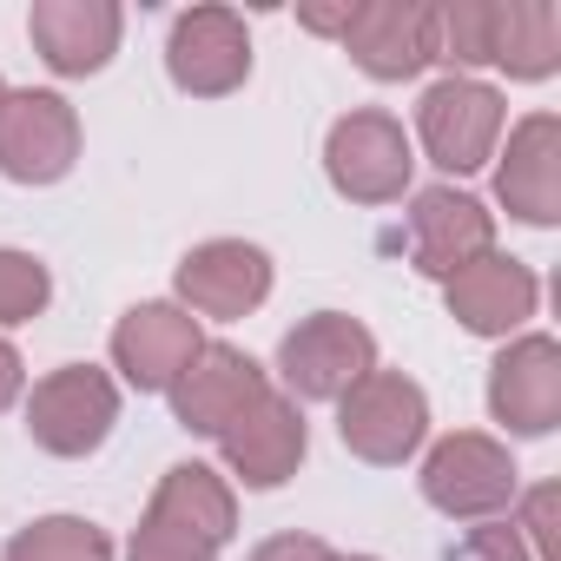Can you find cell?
Wrapping results in <instances>:
<instances>
[{
  "mask_svg": "<svg viewBox=\"0 0 561 561\" xmlns=\"http://www.w3.org/2000/svg\"><path fill=\"white\" fill-rule=\"evenodd\" d=\"M231 528H238L231 482L205 462H179V469H165L126 561H218Z\"/></svg>",
  "mask_w": 561,
  "mask_h": 561,
  "instance_id": "obj_1",
  "label": "cell"
},
{
  "mask_svg": "<svg viewBox=\"0 0 561 561\" xmlns=\"http://www.w3.org/2000/svg\"><path fill=\"white\" fill-rule=\"evenodd\" d=\"M337 436L351 456L377 462V469H397L403 456H416V443L430 436V403L423 390L403 377V370H370L364 383H351L337 397Z\"/></svg>",
  "mask_w": 561,
  "mask_h": 561,
  "instance_id": "obj_2",
  "label": "cell"
},
{
  "mask_svg": "<svg viewBox=\"0 0 561 561\" xmlns=\"http://www.w3.org/2000/svg\"><path fill=\"white\" fill-rule=\"evenodd\" d=\"M277 370H285V383L298 397L337 403L351 383H364L377 370V337L357 318H344V311H318L298 331H285V344H277Z\"/></svg>",
  "mask_w": 561,
  "mask_h": 561,
  "instance_id": "obj_3",
  "label": "cell"
},
{
  "mask_svg": "<svg viewBox=\"0 0 561 561\" xmlns=\"http://www.w3.org/2000/svg\"><path fill=\"white\" fill-rule=\"evenodd\" d=\"M113 423H119V390L93 364H67L27 397V430L47 456H93L113 436Z\"/></svg>",
  "mask_w": 561,
  "mask_h": 561,
  "instance_id": "obj_4",
  "label": "cell"
},
{
  "mask_svg": "<svg viewBox=\"0 0 561 561\" xmlns=\"http://www.w3.org/2000/svg\"><path fill=\"white\" fill-rule=\"evenodd\" d=\"M423 495L443 515H456V522H489V515H502L515 502V462H508V449L495 436L462 430V436H449V443L430 449Z\"/></svg>",
  "mask_w": 561,
  "mask_h": 561,
  "instance_id": "obj_5",
  "label": "cell"
},
{
  "mask_svg": "<svg viewBox=\"0 0 561 561\" xmlns=\"http://www.w3.org/2000/svg\"><path fill=\"white\" fill-rule=\"evenodd\" d=\"M80 159V119L60 93H8L0 100V172L21 185H54Z\"/></svg>",
  "mask_w": 561,
  "mask_h": 561,
  "instance_id": "obj_6",
  "label": "cell"
},
{
  "mask_svg": "<svg viewBox=\"0 0 561 561\" xmlns=\"http://www.w3.org/2000/svg\"><path fill=\"white\" fill-rule=\"evenodd\" d=\"M416 133H423V146H430V159L443 172H476V165H489V152L502 139V93L469 80V73L436 80L423 93Z\"/></svg>",
  "mask_w": 561,
  "mask_h": 561,
  "instance_id": "obj_7",
  "label": "cell"
},
{
  "mask_svg": "<svg viewBox=\"0 0 561 561\" xmlns=\"http://www.w3.org/2000/svg\"><path fill=\"white\" fill-rule=\"evenodd\" d=\"M324 165H331V185L357 205H390L403 198L410 185V139L390 113H351L331 126V146H324Z\"/></svg>",
  "mask_w": 561,
  "mask_h": 561,
  "instance_id": "obj_8",
  "label": "cell"
},
{
  "mask_svg": "<svg viewBox=\"0 0 561 561\" xmlns=\"http://www.w3.org/2000/svg\"><path fill=\"white\" fill-rule=\"evenodd\" d=\"M344 47L370 80H416L436 60V8H423V0H364L344 21Z\"/></svg>",
  "mask_w": 561,
  "mask_h": 561,
  "instance_id": "obj_9",
  "label": "cell"
},
{
  "mask_svg": "<svg viewBox=\"0 0 561 561\" xmlns=\"http://www.w3.org/2000/svg\"><path fill=\"white\" fill-rule=\"evenodd\" d=\"M165 67H172L179 93L218 100V93L244 87V73H251V34H244V21L231 8H192V14H179V27L165 41Z\"/></svg>",
  "mask_w": 561,
  "mask_h": 561,
  "instance_id": "obj_10",
  "label": "cell"
},
{
  "mask_svg": "<svg viewBox=\"0 0 561 561\" xmlns=\"http://www.w3.org/2000/svg\"><path fill=\"white\" fill-rule=\"evenodd\" d=\"M264 390H271V383H264V370H257L244 351L205 344V351L185 364V377L172 383V416H179L185 430H198V436H225Z\"/></svg>",
  "mask_w": 561,
  "mask_h": 561,
  "instance_id": "obj_11",
  "label": "cell"
},
{
  "mask_svg": "<svg viewBox=\"0 0 561 561\" xmlns=\"http://www.w3.org/2000/svg\"><path fill=\"white\" fill-rule=\"evenodd\" d=\"M449 285V318L476 337H508L535 318V271L522 257H502V251H482L476 264H462L456 277H443Z\"/></svg>",
  "mask_w": 561,
  "mask_h": 561,
  "instance_id": "obj_12",
  "label": "cell"
},
{
  "mask_svg": "<svg viewBox=\"0 0 561 561\" xmlns=\"http://www.w3.org/2000/svg\"><path fill=\"white\" fill-rule=\"evenodd\" d=\"M482 251H495V218L469 192H449V185L416 192V205H410V257H416V271L456 277Z\"/></svg>",
  "mask_w": 561,
  "mask_h": 561,
  "instance_id": "obj_13",
  "label": "cell"
},
{
  "mask_svg": "<svg viewBox=\"0 0 561 561\" xmlns=\"http://www.w3.org/2000/svg\"><path fill=\"white\" fill-rule=\"evenodd\" d=\"M198 351H205L198 318L179 311V305H139L113 331V364L126 370L133 390H172Z\"/></svg>",
  "mask_w": 561,
  "mask_h": 561,
  "instance_id": "obj_14",
  "label": "cell"
},
{
  "mask_svg": "<svg viewBox=\"0 0 561 561\" xmlns=\"http://www.w3.org/2000/svg\"><path fill=\"white\" fill-rule=\"evenodd\" d=\"M264 291H271V257L244 238H211L179 264V298L205 318H244L264 305Z\"/></svg>",
  "mask_w": 561,
  "mask_h": 561,
  "instance_id": "obj_15",
  "label": "cell"
},
{
  "mask_svg": "<svg viewBox=\"0 0 561 561\" xmlns=\"http://www.w3.org/2000/svg\"><path fill=\"white\" fill-rule=\"evenodd\" d=\"M218 449H225V462H231V476H238L244 489H277V482L305 462V416H298L291 397L264 390V397L218 436Z\"/></svg>",
  "mask_w": 561,
  "mask_h": 561,
  "instance_id": "obj_16",
  "label": "cell"
},
{
  "mask_svg": "<svg viewBox=\"0 0 561 561\" xmlns=\"http://www.w3.org/2000/svg\"><path fill=\"white\" fill-rule=\"evenodd\" d=\"M489 410L515 436H548L561 416V351L554 337H522L489 370Z\"/></svg>",
  "mask_w": 561,
  "mask_h": 561,
  "instance_id": "obj_17",
  "label": "cell"
},
{
  "mask_svg": "<svg viewBox=\"0 0 561 561\" xmlns=\"http://www.w3.org/2000/svg\"><path fill=\"white\" fill-rule=\"evenodd\" d=\"M119 27L113 0H41L27 14V34L54 73H100L119 54Z\"/></svg>",
  "mask_w": 561,
  "mask_h": 561,
  "instance_id": "obj_18",
  "label": "cell"
},
{
  "mask_svg": "<svg viewBox=\"0 0 561 561\" xmlns=\"http://www.w3.org/2000/svg\"><path fill=\"white\" fill-rule=\"evenodd\" d=\"M495 192L528 225H554L561 218V126H554V113H535V119H522L508 133Z\"/></svg>",
  "mask_w": 561,
  "mask_h": 561,
  "instance_id": "obj_19",
  "label": "cell"
},
{
  "mask_svg": "<svg viewBox=\"0 0 561 561\" xmlns=\"http://www.w3.org/2000/svg\"><path fill=\"white\" fill-rule=\"evenodd\" d=\"M489 60L508 67L515 80H548L554 60H561V21H554V8H522V0L495 8V0H489Z\"/></svg>",
  "mask_w": 561,
  "mask_h": 561,
  "instance_id": "obj_20",
  "label": "cell"
},
{
  "mask_svg": "<svg viewBox=\"0 0 561 561\" xmlns=\"http://www.w3.org/2000/svg\"><path fill=\"white\" fill-rule=\"evenodd\" d=\"M8 561H113V541L80 515H47L8 541Z\"/></svg>",
  "mask_w": 561,
  "mask_h": 561,
  "instance_id": "obj_21",
  "label": "cell"
},
{
  "mask_svg": "<svg viewBox=\"0 0 561 561\" xmlns=\"http://www.w3.org/2000/svg\"><path fill=\"white\" fill-rule=\"evenodd\" d=\"M47 298H54L47 264L27 257V251H0V324H27V318H41Z\"/></svg>",
  "mask_w": 561,
  "mask_h": 561,
  "instance_id": "obj_22",
  "label": "cell"
},
{
  "mask_svg": "<svg viewBox=\"0 0 561 561\" xmlns=\"http://www.w3.org/2000/svg\"><path fill=\"white\" fill-rule=\"evenodd\" d=\"M436 60H456V67H482L489 60V0L436 8Z\"/></svg>",
  "mask_w": 561,
  "mask_h": 561,
  "instance_id": "obj_23",
  "label": "cell"
},
{
  "mask_svg": "<svg viewBox=\"0 0 561 561\" xmlns=\"http://www.w3.org/2000/svg\"><path fill=\"white\" fill-rule=\"evenodd\" d=\"M449 561H535V554L522 548V535H515L508 522H482V528H469V535L449 548Z\"/></svg>",
  "mask_w": 561,
  "mask_h": 561,
  "instance_id": "obj_24",
  "label": "cell"
},
{
  "mask_svg": "<svg viewBox=\"0 0 561 561\" xmlns=\"http://www.w3.org/2000/svg\"><path fill=\"white\" fill-rule=\"evenodd\" d=\"M554 502H561L554 489H535L528 508H522V528H515V535H522V548H528L535 561H561V554H554Z\"/></svg>",
  "mask_w": 561,
  "mask_h": 561,
  "instance_id": "obj_25",
  "label": "cell"
},
{
  "mask_svg": "<svg viewBox=\"0 0 561 561\" xmlns=\"http://www.w3.org/2000/svg\"><path fill=\"white\" fill-rule=\"evenodd\" d=\"M251 561H337V548L318 541V535H271Z\"/></svg>",
  "mask_w": 561,
  "mask_h": 561,
  "instance_id": "obj_26",
  "label": "cell"
},
{
  "mask_svg": "<svg viewBox=\"0 0 561 561\" xmlns=\"http://www.w3.org/2000/svg\"><path fill=\"white\" fill-rule=\"evenodd\" d=\"M14 397H21V351L0 337V410H8Z\"/></svg>",
  "mask_w": 561,
  "mask_h": 561,
  "instance_id": "obj_27",
  "label": "cell"
},
{
  "mask_svg": "<svg viewBox=\"0 0 561 561\" xmlns=\"http://www.w3.org/2000/svg\"><path fill=\"white\" fill-rule=\"evenodd\" d=\"M344 21H351V8H331V14L324 8H305V27L311 34H344Z\"/></svg>",
  "mask_w": 561,
  "mask_h": 561,
  "instance_id": "obj_28",
  "label": "cell"
},
{
  "mask_svg": "<svg viewBox=\"0 0 561 561\" xmlns=\"http://www.w3.org/2000/svg\"><path fill=\"white\" fill-rule=\"evenodd\" d=\"M337 561H377V554H337Z\"/></svg>",
  "mask_w": 561,
  "mask_h": 561,
  "instance_id": "obj_29",
  "label": "cell"
},
{
  "mask_svg": "<svg viewBox=\"0 0 561 561\" xmlns=\"http://www.w3.org/2000/svg\"><path fill=\"white\" fill-rule=\"evenodd\" d=\"M0 100H8V87H0Z\"/></svg>",
  "mask_w": 561,
  "mask_h": 561,
  "instance_id": "obj_30",
  "label": "cell"
}]
</instances>
